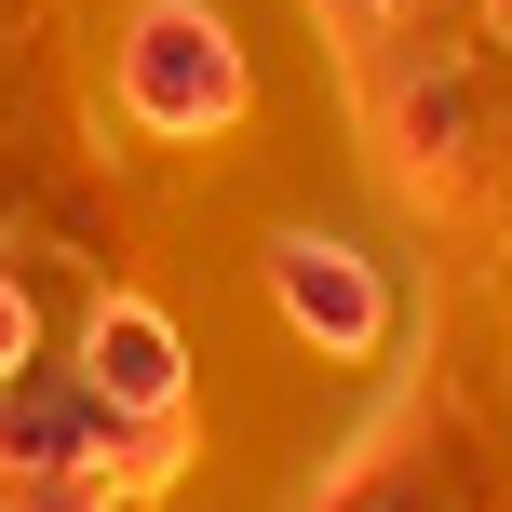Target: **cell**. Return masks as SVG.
<instances>
[{
  "instance_id": "cell-2",
  "label": "cell",
  "mask_w": 512,
  "mask_h": 512,
  "mask_svg": "<svg viewBox=\"0 0 512 512\" xmlns=\"http://www.w3.org/2000/svg\"><path fill=\"white\" fill-rule=\"evenodd\" d=\"M270 297H283V324H297L324 364H364V351L391 337L378 256H351V243H324V230H283V243H270Z\"/></svg>"
},
{
  "instance_id": "cell-3",
  "label": "cell",
  "mask_w": 512,
  "mask_h": 512,
  "mask_svg": "<svg viewBox=\"0 0 512 512\" xmlns=\"http://www.w3.org/2000/svg\"><path fill=\"white\" fill-rule=\"evenodd\" d=\"M81 391H95L122 432H176V391H189V351H176V324L162 310H135V297H108L95 324H81Z\"/></svg>"
},
{
  "instance_id": "cell-1",
  "label": "cell",
  "mask_w": 512,
  "mask_h": 512,
  "mask_svg": "<svg viewBox=\"0 0 512 512\" xmlns=\"http://www.w3.org/2000/svg\"><path fill=\"white\" fill-rule=\"evenodd\" d=\"M122 108L149 135H216L243 108L230 14H216V0H135V27H122Z\"/></svg>"
},
{
  "instance_id": "cell-4",
  "label": "cell",
  "mask_w": 512,
  "mask_h": 512,
  "mask_svg": "<svg viewBox=\"0 0 512 512\" xmlns=\"http://www.w3.org/2000/svg\"><path fill=\"white\" fill-rule=\"evenodd\" d=\"M27 351H41V324H27V283H14V270H0V391H14V378H27Z\"/></svg>"
}]
</instances>
